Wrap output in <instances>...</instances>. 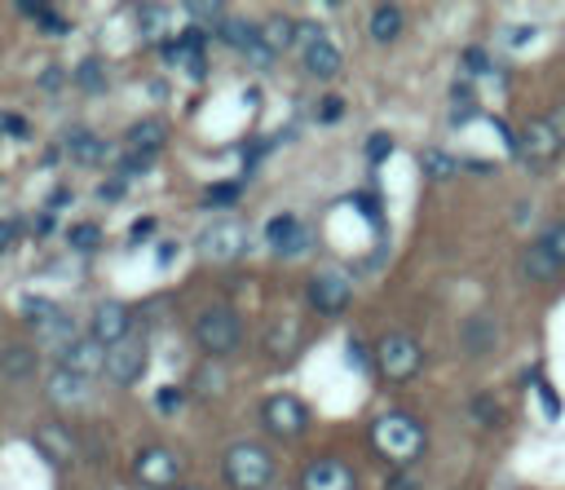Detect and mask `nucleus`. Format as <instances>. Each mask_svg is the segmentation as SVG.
I'll return each instance as SVG.
<instances>
[{
	"instance_id": "1",
	"label": "nucleus",
	"mask_w": 565,
	"mask_h": 490,
	"mask_svg": "<svg viewBox=\"0 0 565 490\" xmlns=\"http://www.w3.org/2000/svg\"><path fill=\"white\" fill-rule=\"evenodd\" d=\"M371 450L393 468V472H406L424 450H428V433L415 415L406 411H384L371 419Z\"/></svg>"
},
{
	"instance_id": "2",
	"label": "nucleus",
	"mask_w": 565,
	"mask_h": 490,
	"mask_svg": "<svg viewBox=\"0 0 565 490\" xmlns=\"http://www.w3.org/2000/svg\"><path fill=\"white\" fill-rule=\"evenodd\" d=\"M274 472H278V464L265 441H234L221 459V477L230 490H269Z\"/></svg>"
},
{
	"instance_id": "3",
	"label": "nucleus",
	"mask_w": 565,
	"mask_h": 490,
	"mask_svg": "<svg viewBox=\"0 0 565 490\" xmlns=\"http://www.w3.org/2000/svg\"><path fill=\"white\" fill-rule=\"evenodd\" d=\"M375 371L388 380V384H411L424 366V344L411 335V331H384L375 340V353H371Z\"/></svg>"
},
{
	"instance_id": "4",
	"label": "nucleus",
	"mask_w": 565,
	"mask_h": 490,
	"mask_svg": "<svg viewBox=\"0 0 565 490\" xmlns=\"http://www.w3.org/2000/svg\"><path fill=\"white\" fill-rule=\"evenodd\" d=\"M194 344H199L207 358H230V353L243 344V318H238L230 305H207V309L194 318Z\"/></svg>"
},
{
	"instance_id": "5",
	"label": "nucleus",
	"mask_w": 565,
	"mask_h": 490,
	"mask_svg": "<svg viewBox=\"0 0 565 490\" xmlns=\"http://www.w3.org/2000/svg\"><path fill=\"white\" fill-rule=\"evenodd\" d=\"M530 172H543V168H552L561 155H565V141L556 137V128L547 124V115H534V119H525L521 128H516V150H512Z\"/></svg>"
},
{
	"instance_id": "6",
	"label": "nucleus",
	"mask_w": 565,
	"mask_h": 490,
	"mask_svg": "<svg viewBox=\"0 0 565 490\" xmlns=\"http://www.w3.org/2000/svg\"><path fill=\"white\" fill-rule=\"evenodd\" d=\"M132 477L141 490H172L181 481V455L172 446H141L132 459Z\"/></svg>"
},
{
	"instance_id": "7",
	"label": "nucleus",
	"mask_w": 565,
	"mask_h": 490,
	"mask_svg": "<svg viewBox=\"0 0 565 490\" xmlns=\"http://www.w3.org/2000/svg\"><path fill=\"white\" fill-rule=\"evenodd\" d=\"M260 424H265L269 437L291 441V437H300V433L309 428V406H305L296 393H274V397H265V406H260Z\"/></svg>"
},
{
	"instance_id": "8",
	"label": "nucleus",
	"mask_w": 565,
	"mask_h": 490,
	"mask_svg": "<svg viewBox=\"0 0 565 490\" xmlns=\"http://www.w3.org/2000/svg\"><path fill=\"white\" fill-rule=\"evenodd\" d=\"M300 57H305V71L313 79H335L340 66H344L340 49L327 40V31L318 22H300Z\"/></svg>"
},
{
	"instance_id": "9",
	"label": "nucleus",
	"mask_w": 565,
	"mask_h": 490,
	"mask_svg": "<svg viewBox=\"0 0 565 490\" xmlns=\"http://www.w3.org/2000/svg\"><path fill=\"white\" fill-rule=\"evenodd\" d=\"M146 358H150L146 335H141V331H132L128 340H119V344H110V349H106V371H102V375H106L110 384L128 388V384H137V380H141Z\"/></svg>"
},
{
	"instance_id": "10",
	"label": "nucleus",
	"mask_w": 565,
	"mask_h": 490,
	"mask_svg": "<svg viewBox=\"0 0 565 490\" xmlns=\"http://www.w3.org/2000/svg\"><path fill=\"white\" fill-rule=\"evenodd\" d=\"M296 490H358V472L340 455H318L300 468Z\"/></svg>"
},
{
	"instance_id": "11",
	"label": "nucleus",
	"mask_w": 565,
	"mask_h": 490,
	"mask_svg": "<svg viewBox=\"0 0 565 490\" xmlns=\"http://www.w3.org/2000/svg\"><path fill=\"white\" fill-rule=\"evenodd\" d=\"M305 296H309V305H313L318 313L335 318V313L349 309L353 283H349V274H340V269H318V274L309 278V287H305Z\"/></svg>"
},
{
	"instance_id": "12",
	"label": "nucleus",
	"mask_w": 565,
	"mask_h": 490,
	"mask_svg": "<svg viewBox=\"0 0 565 490\" xmlns=\"http://www.w3.org/2000/svg\"><path fill=\"white\" fill-rule=\"evenodd\" d=\"M88 335H93L102 349L128 340V335H132V313H128V305H119V300H102V305L93 309V318H88Z\"/></svg>"
},
{
	"instance_id": "13",
	"label": "nucleus",
	"mask_w": 565,
	"mask_h": 490,
	"mask_svg": "<svg viewBox=\"0 0 565 490\" xmlns=\"http://www.w3.org/2000/svg\"><path fill=\"white\" fill-rule=\"evenodd\" d=\"M44 397H49L57 411H79V406H88V397H93V380L66 371V366H53V375L44 380Z\"/></svg>"
},
{
	"instance_id": "14",
	"label": "nucleus",
	"mask_w": 565,
	"mask_h": 490,
	"mask_svg": "<svg viewBox=\"0 0 565 490\" xmlns=\"http://www.w3.org/2000/svg\"><path fill=\"white\" fill-rule=\"evenodd\" d=\"M243 247H247V225H238V221H216L199 238V252L207 260H234V256H243Z\"/></svg>"
},
{
	"instance_id": "15",
	"label": "nucleus",
	"mask_w": 565,
	"mask_h": 490,
	"mask_svg": "<svg viewBox=\"0 0 565 490\" xmlns=\"http://www.w3.org/2000/svg\"><path fill=\"white\" fill-rule=\"evenodd\" d=\"M459 344H463V353L468 358H486V353H494V344H499V322L490 318V313H468L463 322H459Z\"/></svg>"
},
{
	"instance_id": "16",
	"label": "nucleus",
	"mask_w": 565,
	"mask_h": 490,
	"mask_svg": "<svg viewBox=\"0 0 565 490\" xmlns=\"http://www.w3.org/2000/svg\"><path fill=\"white\" fill-rule=\"evenodd\" d=\"M31 441H35V450H40L49 464H57V468H62V464H71V459H75V446H79V441H75V433H71L66 424H57V419L40 424V428L31 433Z\"/></svg>"
},
{
	"instance_id": "17",
	"label": "nucleus",
	"mask_w": 565,
	"mask_h": 490,
	"mask_svg": "<svg viewBox=\"0 0 565 490\" xmlns=\"http://www.w3.org/2000/svg\"><path fill=\"white\" fill-rule=\"evenodd\" d=\"M57 366H66V371H75V375H102L106 371V349L93 340V335H79V340H71L66 349H62V362Z\"/></svg>"
},
{
	"instance_id": "18",
	"label": "nucleus",
	"mask_w": 565,
	"mask_h": 490,
	"mask_svg": "<svg viewBox=\"0 0 565 490\" xmlns=\"http://www.w3.org/2000/svg\"><path fill=\"white\" fill-rule=\"evenodd\" d=\"M163 141H168V128H163L159 119H141V124H132L128 137H124L128 159H141V163H150V155H159Z\"/></svg>"
},
{
	"instance_id": "19",
	"label": "nucleus",
	"mask_w": 565,
	"mask_h": 490,
	"mask_svg": "<svg viewBox=\"0 0 565 490\" xmlns=\"http://www.w3.org/2000/svg\"><path fill=\"white\" fill-rule=\"evenodd\" d=\"M265 238H269V247H274V252H287V256L305 252V243H309L305 225H300L291 212H278V216H269V225H265Z\"/></svg>"
},
{
	"instance_id": "20",
	"label": "nucleus",
	"mask_w": 565,
	"mask_h": 490,
	"mask_svg": "<svg viewBox=\"0 0 565 490\" xmlns=\"http://www.w3.org/2000/svg\"><path fill=\"white\" fill-rule=\"evenodd\" d=\"M402 31H406V13H402L397 4H375V9L366 13V35H371L375 44H393Z\"/></svg>"
},
{
	"instance_id": "21",
	"label": "nucleus",
	"mask_w": 565,
	"mask_h": 490,
	"mask_svg": "<svg viewBox=\"0 0 565 490\" xmlns=\"http://www.w3.org/2000/svg\"><path fill=\"white\" fill-rule=\"evenodd\" d=\"M260 40H265V49L278 57V53H287V49L300 40V22H291V18H282V13H274V18H265V22H260Z\"/></svg>"
},
{
	"instance_id": "22",
	"label": "nucleus",
	"mask_w": 565,
	"mask_h": 490,
	"mask_svg": "<svg viewBox=\"0 0 565 490\" xmlns=\"http://www.w3.org/2000/svg\"><path fill=\"white\" fill-rule=\"evenodd\" d=\"M66 155L84 168H97V163H106V141H97L88 128H71L66 132Z\"/></svg>"
},
{
	"instance_id": "23",
	"label": "nucleus",
	"mask_w": 565,
	"mask_h": 490,
	"mask_svg": "<svg viewBox=\"0 0 565 490\" xmlns=\"http://www.w3.org/2000/svg\"><path fill=\"white\" fill-rule=\"evenodd\" d=\"M0 375L4 380H31L35 375V349H26V344L0 349Z\"/></svg>"
},
{
	"instance_id": "24",
	"label": "nucleus",
	"mask_w": 565,
	"mask_h": 490,
	"mask_svg": "<svg viewBox=\"0 0 565 490\" xmlns=\"http://www.w3.org/2000/svg\"><path fill=\"white\" fill-rule=\"evenodd\" d=\"M521 274H525L530 283H552V278L561 274V265H556L539 243H530V247L521 252Z\"/></svg>"
},
{
	"instance_id": "25",
	"label": "nucleus",
	"mask_w": 565,
	"mask_h": 490,
	"mask_svg": "<svg viewBox=\"0 0 565 490\" xmlns=\"http://www.w3.org/2000/svg\"><path fill=\"white\" fill-rule=\"evenodd\" d=\"M190 384H194V393L199 397H221L230 384H225V371H221V362L216 358H207V362H199L194 371H190Z\"/></svg>"
},
{
	"instance_id": "26",
	"label": "nucleus",
	"mask_w": 565,
	"mask_h": 490,
	"mask_svg": "<svg viewBox=\"0 0 565 490\" xmlns=\"http://www.w3.org/2000/svg\"><path fill=\"white\" fill-rule=\"evenodd\" d=\"M216 35L230 44V49H238V53H247L256 40H260V26L256 22H243V18H225L221 26H216Z\"/></svg>"
},
{
	"instance_id": "27",
	"label": "nucleus",
	"mask_w": 565,
	"mask_h": 490,
	"mask_svg": "<svg viewBox=\"0 0 565 490\" xmlns=\"http://www.w3.org/2000/svg\"><path fill=\"white\" fill-rule=\"evenodd\" d=\"M468 419H472L477 428H499V424H503V406H499L490 393H472V397H468Z\"/></svg>"
},
{
	"instance_id": "28",
	"label": "nucleus",
	"mask_w": 565,
	"mask_h": 490,
	"mask_svg": "<svg viewBox=\"0 0 565 490\" xmlns=\"http://www.w3.org/2000/svg\"><path fill=\"white\" fill-rule=\"evenodd\" d=\"M419 168H424V177H428V181H450V177H455V168H459V159H455V155H446V150H437V146H428V150L419 155Z\"/></svg>"
},
{
	"instance_id": "29",
	"label": "nucleus",
	"mask_w": 565,
	"mask_h": 490,
	"mask_svg": "<svg viewBox=\"0 0 565 490\" xmlns=\"http://www.w3.org/2000/svg\"><path fill=\"white\" fill-rule=\"evenodd\" d=\"M18 9H22L26 18H35L44 35H66V31H71V22H66L57 9H49V4H18Z\"/></svg>"
},
{
	"instance_id": "30",
	"label": "nucleus",
	"mask_w": 565,
	"mask_h": 490,
	"mask_svg": "<svg viewBox=\"0 0 565 490\" xmlns=\"http://www.w3.org/2000/svg\"><path fill=\"white\" fill-rule=\"evenodd\" d=\"M137 31H141V40H159L163 35V22H168V9L163 4H141L137 9Z\"/></svg>"
},
{
	"instance_id": "31",
	"label": "nucleus",
	"mask_w": 565,
	"mask_h": 490,
	"mask_svg": "<svg viewBox=\"0 0 565 490\" xmlns=\"http://www.w3.org/2000/svg\"><path fill=\"white\" fill-rule=\"evenodd\" d=\"M75 84H79L84 93H106V71H102V62H97V57H84V62L75 66Z\"/></svg>"
},
{
	"instance_id": "32",
	"label": "nucleus",
	"mask_w": 565,
	"mask_h": 490,
	"mask_svg": "<svg viewBox=\"0 0 565 490\" xmlns=\"http://www.w3.org/2000/svg\"><path fill=\"white\" fill-rule=\"evenodd\" d=\"M238 194H243V185H238V181H216V185H207V190H203V207H234V203H238Z\"/></svg>"
},
{
	"instance_id": "33",
	"label": "nucleus",
	"mask_w": 565,
	"mask_h": 490,
	"mask_svg": "<svg viewBox=\"0 0 565 490\" xmlns=\"http://www.w3.org/2000/svg\"><path fill=\"white\" fill-rule=\"evenodd\" d=\"M534 243H539V247H543V252H547V256H552V260H556V265L565 269V221L547 225V230H543V234H539Z\"/></svg>"
},
{
	"instance_id": "34",
	"label": "nucleus",
	"mask_w": 565,
	"mask_h": 490,
	"mask_svg": "<svg viewBox=\"0 0 565 490\" xmlns=\"http://www.w3.org/2000/svg\"><path fill=\"white\" fill-rule=\"evenodd\" d=\"M71 247L75 252H97V243H102V230L93 225V221H79V225H71Z\"/></svg>"
},
{
	"instance_id": "35",
	"label": "nucleus",
	"mask_w": 565,
	"mask_h": 490,
	"mask_svg": "<svg viewBox=\"0 0 565 490\" xmlns=\"http://www.w3.org/2000/svg\"><path fill=\"white\" fill-rule=\"evenodd\" d=\"M22 313H26V322L44 327V322L57 313V305H53V300H44V296H22Z\"/></svg>"
},
{
	"instance_id": "36",
	"label": "nucleus",
	"mask_w": 565,
	"mask_h": 490,
	"mask_svg": "<svg viewBox=\"0 0 565 490\" xmlns=\"http://www.w3.org/2000/svg\"><path fill=\"white\" fill-rule=\"evenodd\" d=\"M362 150H366V163H384V159L393 155V137H388V132H371Z\"/></svg>"
},
{
	"instance_id": "37",
	"label": "nucleus",
	"mask_w": 565,
	"mask_h": 490,
	"mask_svg": "<svg viewBox=\"0 0 565 490\" xmlns=\"http://www.w3.org/2000/svg\"><path fill=\"white\" fill-rule=\"evenodd\" d=\"M185 13H190V18H199V22H212V26H221V22H225V9H221L216 0H212V4H207V0H194V4H185Z\"/></svg>"
},
{
	"instance_id": "38",
	"label": "nucleus",
	"mask_w": 565,
	"mask_h": 490,
	"mask_svg": "<svg viewBox=\"0 0 565 490\" xmlns=\"http://www.w3.org/2000/svg\"><path fill=\"white\" fill-rule=\"evenodd\" d=\"M463 71H468V75H490V53H486L481 44L463 49Z\"/></svg>"
},
{
	"instance_id": "39",
	"label": "nucleus",
	"mask_w": 565,
	"mask_h": 490,
	"mask_svg": "<svg viewBox=\"0 0 565 490\" xmlns=\"http://www.w3.org/2000/svg\"><path fill=\"white\" fill-rule=\"evenodd\" d=\"M534 393H539V406L547 411V419H561V397L552 393V384H547V380H539V384H534Z\"/></svg>"
},
{
	"instance_id": "40",
	"label": "nucleus",
	"mask_w": 565,
	"mask_h": 490,
	"mask_svg": "<svg viewBox=\"0 0 565 490\" xmlns=\"http://www.w3.org/2000/svg\"><path fill=\"white\" fill-rule=\"evenodd\" d=\"M181 402H185V393H181V388H159V393H154V406H159L163 415H177V411H181Z\"/></svg>"
},
{
	"instance_id": "41",
	"label": "nucleus",
	"mask_w": 565,
	"mask_h": 490,
	"mask_svg": "<svg viewBox=\"0 0 565 490\" xmlns=\"http://www.w3.org/2000/svg\"><path fill=\"white\" fill-rule=\"evenodd\" d=\"M534 35H539V26H534V22H521L516 31H503V44H508V49H521V44H530Z\"/></svg>"
},
{
	"instance_id": "42",
	"label": "nucleus",
	"mask_w": 565,
	"mask_h": 490,
	"mask_svg": "<svg viewBox=\"0 0 565 490\" xmlns=\"http://www.w3.org/2000/svg\"><path fill=\"white\" fill-rule=\"evenodd\" d=\"M340 115H344V102H340L335 93H327V97H322V106H318V119H322V124H335Z\"/></svg>"
},
{
	"instance_id": "43",
	"label": "nucleus",
	"mask_w": 565,
	"mask_h": 490,
	"mask_svg": "<svg viewBox=\"0 0 565 490\" xmlns=\"http://www.w3.org/2000/svg\"><path fill=\"white\" fill-rule=\"evenodd\" d=\"M18 243V221H9V216H0V256L9 252Z\"/></svg>"
},
{
	"instance_id": "44",
	"label": "nucleus",
	"mask_w": 565,
	"mask_h": 490,
	"mask_svg": "<svg viewBox=\"0 0 565 490\" xmlns=\"http://www.w3.org/2000/svg\"><path fill=\"white\" fill-rule=\"evenodd\" d=\"M384 490H419V481H415V472H393L384 481Z\"/></svg>"
},
{
	"instance_id": "45",
	"label": "nucleus",
	"mask_w": 565,
	"mask_h": 490,
	"mask_svg": "<svg viewBox=\"0 0 565 490\" xmlns=\"http://www.w3.org/2000/svg\"><path fill=\"white\" fill-rule=\"evenodd\" d=\"M547 124H552V128H556V137L565 141V102H556V106L547 110Z\"/></svg>"
},
{
	"instance_id": "46",
	"label": "nucleus",
	"mask_w": 565,
	"mask_h": 490,
	"mask_svg": "<svg viewBox=\"0 0 565 490\" xmlns=\"http://www.w3.org/2000/svg\"><path fill=\"white\" fill-rule=\"evenodd\" d=\"M4 128H9V137H18V141H26L31 132H26V124L18 119V115H4Z\"/></svg>"
},
{
	"instance_id": "47",
	"label": "nucleus",
	"mask_w": 565,
	"mask_h": 490,
	"mask_svg": "<svg viewBox=\"0 0 565 490\" xmlns=\"http://www.w3.org/2000/svg\"><path fill=\"white\" fill-rule=\"evenodd\" d=\"M150 230H154V221H137V225H132V238H141V234H150Z\"/></svg>"
},
{
	"instance_id": "48",
	"label": "nucleus",
	"mask_w": 565,
	"mask_h": 490,
	"mask_svg": "<svg viewBox=\"0 0 565 490\" xmlns=\"http://www.w3.org/2000/svg\"><path fill=\"white\" fill-rule=\"evenodd\" d=\"M181 490H199V486H181Z\"/></svg>"
}]
</instances>
